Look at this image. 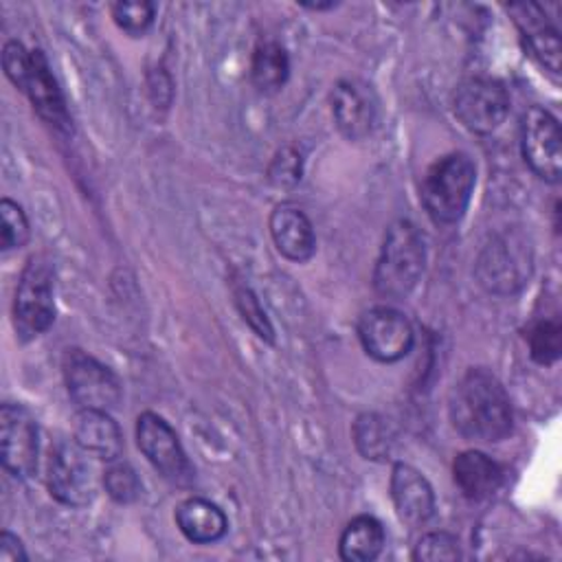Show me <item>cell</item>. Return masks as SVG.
I'll use <instances>...</instances> for the list:
<instances>
[{
  "mask_svg": "<svg viewBox=\"0 0 562 562\" xmlns=\"http://www.w3.org/2000/svg\"><path fill=\"white\" fill-rule=\"evenodd\" d=\"M452 428L472 441L494 443L512 432V404L501 380L487 369H468L450 389Z\"/></svg>",
  "mask_w": 562,
  "mask_h": 562,
  "instance_id": "obj_1",
  "label": "cell"
},
{
  "mask_svg": "<svg viewBox=\"0 0 562 562\" xmlns=\"http://www.w3.org/2000/svg\"><path fill=\"white\" fill-rule=\"evenodd\" d=\"M426 263L424 235L411 220H395L382 239L373 268V288L384 299L408 296Z\"/></svg>",
  "mask_w": 562,
  "mask_h": 562,
  "instance_id": "obj_2",
  "label": "cell"
},
{
  "mask_svg": "<svg viewBox=\"0 0 562 562\" xmlns=\"http://www.w3.org/2000/svg\"><path fill=\"white\" fill-rule=\"evenodd\" d=\"M476 182L474 160L463 151L437 158L424 173L419 198L435 224H454L463 217Z\"/></svg>",
  "mask_w": 562,
  "mask_h": 562,
  "instance_id": "obj_3",
  "label": "cell"
},
{
  "mask_svg": "<svg viewBox=\"0 0 562 562\" xmlns=\"http://www.w3.org/2000/svg\"><path fill=\"white\" fill-rule=\"evenodd\" d=\"M533 270V250L529 239L518 228H505L490 237L481 248L474 274L476 281L492 294H514L518 292Z\"/></svg>",
  "mask_w": 562,
  "mask_h": 562,
  "instance_id": "obj_4",
  "label": "cell"
},
{
  "mask_svg": "<svg viewBox=\"0 0 562 562\" xmlns=\"http://www.w3.org/2000/svg\"><path fill=\"white\" fill-rule=\"evenodd\" d=\"M55 272L46 257H29L13 296V327L20 340H33L55 321Z\"/></svg>",
  "mask_w": 562,
  "mask_h": 562,
  "instance_id": "obj_5",
  "label": "cell"
},
{
  "mask_svg": "<svg viewBox=\"0 0 562 562\" xmlns=\"http://www.w3.org/2000/svg\"><path fill=\"white\" fill-rule=\"evenodd\" d=\"M61 373L70 400L79 408L112 411L119 406L123 389L116 373L83 349L70 347L61 358Z\"/></svg>",
  "mask_w": 562,
  "mask_h": 562,
  "instance_id": "obj_6",
  "label": "cell"
},
{
  "mask_svg": "<svg viewBox=\"0 0 562 562\" xmlns=\"http://www.w3.org/2000/svg\"><path fill=\"white\" fill-rule=\"evenodd\" d=\"M46 485L55 501L68 507H86L97 496V476L86 450L72 441H57L48 450Z\"/></svg>",
  "mask_w": 562,
  "mask_h": 562,
  "instance_id": "obj_7",
  "label": "cell"
},
{
  "mask_svg": "<svg viewBox=\"0 0 562 562\" xmlns=\"http://www.w3.org/2000/svg\"><path fill=\"white\" fill-rule=\"evenodd\" d=\"M452 112L474 134H490L509 112L507 88L492 77L463 79L452 94Z\"/></svg>",
  "mask_w": 562,
  "mask_h": 562,
  "instance_id": "obj_8",
  "label": "cell"
},
{
  "mask_svg": "<svg viewBox=\"0 0 562 562\" xmlns=\"http://www.w3.org/2000/svg\"><path fill=\"white\" fill-rule=\"evenodd\" d=\"M520 151L529 169L544 182H560L562 176V132L558 119L531 105L520 119Z\"/></svg>",
  "mask_w": 562,
  "mask_h": 562,
  "instance_id": "obj_9",
  "label": "cell"
},
{
  "mask_svg": "<svg viewBox=\"0 0 562 562\" xmlns=\"http://www.w3.org/2000/svg\"><path fill=\"white\" fill-rule=\"evenodd\" d=\"M136 443L145 459L171 483L187 485L193 481V465L176 430L156 413L145 411L136 419Z\"/></svg>",
  "mask_w": 562,
  "mask_h": 562,
  "instance_id": "obj_10",
  "label": "cell"
},
{
  "mask_svg": "<svg viewBox=\"0 0 562 562\" xmlns=\"http://www.w3.org/2000/svg\"><path fill=\"white\" fill-rule=\"evenodd\" d=\"M40 430L35 417L13 402L0 406V461L15 479H29L37 470Z\"/></svg>",
  "mask_w": 562,
  "mask_h": 562,
  "instance_id": "obj_11",
  "label": "cell"
},
{
  "mask_svg": "<svg viewBox=\"0 0 562 562\" xmlns=\"http://www.w3.org/2000/svg\"><path fill=\"white\" fill-rule=\"evenodd\" d=\"M358 338L373 360L397 362L411 351L415 334L402 312L378 305L360 314Z\"/></svg>",
  "mask_w": 562,
  "mask_h": 562,
  "instance_id": "obj_12",
  "label": "cell"
},
{
  "mask_svg": "<svg viewBox=\"0 0 562 562\" xmlns=\"http://www.w3.org/2000/svg\"><path fill=\"white\" fill-rule=\"evenodd\" d=\"M331 114L338 132L349 140L367 138L378 125V94L362 79H340L331 90Z\"/></svg>",
  "mask_w": 562,
  "mask_h": 562,
  "instance_id": "obj_13",
  "label": "cell"
},
{
  "mask_svg": "<svg viewBox=\"0 0 562 562\" xmlns=\"http://www.w3.org/2000/svg\"><path fill=\"white\" fill-rule=\"evenodd\" d=\"M20 90L29 97L33 110L48 127L59 134H72V119L66 108V99L53 77L46 55L40 48H31L29 53V66Z\"/></svg>",
  "mask_w": 562,
  "mask_h": 562,
  "instance_id": "obj_14",
  "label": "cell"
},
{
  "mask_svg": "<svg viewBox=\"0 0 562 562\" xmlns=\"http://www.w3.org/2000/svg\"><path fill=\"white\" fill-rule=\"evenodd\" d=\"M391 498L402 522L419 527L435 514V492L428 479L408 463H395L391 470Z\"/></svg>",
  "mask_w": 562,
  "mask_h": 562,
  "instance_id": "obj_15",
  "label": "cell"
},
{
  "mask_svg": "<svg viewBox=\"0 0 562 562\" xmlns=\"http://www.w3.org/2000/svg\"><path fill=\"white\" fill-rule=\"evenodd\" d=\"M507 11L514 15V22L525 40L529 53L551 72H560V33L558 26L547 18L544 9L533 2L509 4Z\"/></svg>",
  "mask_w": 562,
  "mask_h": 562,
  "instance_id": "obj_16",
  "label": "cell"
},
{
  "mask_svg": "<svg viewBox=\"0 0 562 562\" xmlns=\"http://www.w3.org/2000/svg\"><path fill=\"white\" fill-rule=\"evenodd\" d=\"M270 235L277 250L296 263L307 261L316 250V237L307 215L294 204H279L270 213Z\"/></svg>",
  "mask_w": 562,
  "mask_h": 562,
  "instance_id": "obj_17",
  "label": "cell"
},
{
  "mask_svg": "<svg viewBox=\"0 0 562 562\" xmlns=\"http://www.w3.org/2000/svg\"><path fill=\"white\" fill-rule=\"evenodd\" d=\"M72 439L88 454L114 461L123 452V435L119 424L99 408H79L72 422Z\"/></svg>",
  "mask_w": 562,
  "mask_h": 562,
  "instance_id": "obj_18",
  "label": "cell"
},
{
  "mask_svg": "<svg viewBox=\"0 0 562 562\" xmlns=\"http://www.w3.org/2000/svg\"><path fill=\"white\" fill-rule=\"evenodd\" d=\"M452 479L470 501L492 496L503 483V468L481 450H463L452 461Z\"/></svg>",
  "mask_w": 562,
  "mask_h": 562,
  "instance_id": "obj_19",
  "label": "cell"
},
{
  "mask_svg": "<svg viewBox=\"0 0 562 562\" xmlns=\"http://www.w3.org/2000/svg\"><path fill=\"white\" fill-rule=\"evenodd\" d=\"M173 520L180 529V533L195 542V544H211L217 542L220 538H224L226 529H228V520L224 516V512L200 496H191L187 501H182L176 507Z\"/></svg>",
  "mask_w": 562,
  "mask_h": 562,
  "instance_id": "obj_20",
  "label": "cell"
},
{
  "mask_svg": "<svg viewBox=\"0 0 562 562\" xmlns=\"http://www.w3.org/2000/svg\"><path fill=\"white\" fill-rule=\"evenodd\" d=\"M386 542L384 527L378 518L362 514L347 522L338 540V553L347 562H371L375 560Z\"/></svg>",
  "mask_w": 562,
  "mask_h": 562,
  "instance_id": "obj_21",
  "label": "cell"
},
{
  "mask_svg": "<svg viewBox=\"0 0 562 562\" xmlns=\"http://www.w3.org/2000/svg\"><path fill=\"white\" fill-rule=\"evenodd\" d=\"M290 75L285 48L274 40H261L250 57V81L259 92L279 90Z\"/></svg>",
  "mask_w": 562,
  "mask_h": 562,
  "instance_id": "obj_22",
  "label": "cell"
},
{
  "mask_svg": "<svg viewBox=\"0 0 562 562\" xmlns=\"http://www.w3.org/2000/svg\"><path fill=\"white\" fill-rule=\"evenodd\" d=\"M353 441L364 459L382 461L391 454L395 432H393L389 419H384L375 413H364L353 424Z\"/></svg>",
  "mask_w": 562,
  "mask_h": 562,
  "instance_id": "obj_23",
  "label": "cell"
},
{
  "mask_svg": "<svg viewBox=\"0 0 562 562\" xmlns=\"http://www.w3.org/2000/svg\"><path fill=\"white\" fill-rule=\"evenodd\" d=\"M529 353L538 364H553L562 351V327L555 318H542L529 325L527 334Z\"/></svg>",
  "mask_w": 562,
  "mask_h": 562,
  "instance_id": "obj_24",
  "label": "cell"
},
{
  "mask_svg": "<svg viewBox=\"0 0 562 562\" xmlns=\"http://www.w3.org/2000/svg\"><path fill=\"white\" fill-rule=\"evenodd\" d=\"M154 15H156V4L147 0H121L112 4L114 24L132 37L145 35L147 29L154 24Z\"/></svg>",
  "mask_w": 562,
  "mask_h": 562,
  "instance_id": "obj_25",
  "label": "cell"
},
{
  "mask_svg": "<svg viewBox=\"0 0 562 562\" xmlns=\"http://www.w3.org/2000/svg\"><path fill=\"white\" fill-rule=\"evenodd\" d=\"M103 485H105L108 496L116 503H134L143 490L136 470L130 463L116 461V459L103 472Z\"/></svg>",
  "mask_w": 562,
  "mask_h": 562,
  "instance_id": "obj_26",
  "label": "cell"
},
{
  "mask_svg": "<svg viewBox=\"0 0 562 562\" xmlns=\"http://www.w3.org/2000/svg\"><path fill=\"white\" fill-rule=\"evenodd\" d=\"M233 296H235V305L244 318V323L266 342H274V329L257 299V294L248 288V285H235L233 290Z\"/></svg>",
  "mask_w": 562,
  "mask_h": 562,
  "instance_id": "obj_27",
  "label": "cell"
},
{
  "mask_svg": "<svg viewBox=\"0 0 562 562\" xmlns=\"http://www.w3.org/2000/svg\"><path fill=\"white\" fill-rule=\"evenodd\" d=\"M0 217H2V231H0L2 250L22 248L29 241V235H31L29 220H26L22 206L18 202L9 200V198H2Z\"/></svg>",
  "mask_w": 562,
  "mask_h": 562,
  "instance_id": "obj_28",
  "label": "cell"
},
{
  "mask_svg": "<svg viewBox=\"0 0 562 562\" xmlns=\"http://www.w3.org/2000/svg\"><path fill=\"white\" fill-rule=\"evenodd\" d=\"M459 558H461L459 540L448 531H432L422 536L413 551V560H422V562H452Z\"/></svg>",
  "mask_w": 562,
  "mask_h": 562,
  "instance_id": "obj_29",
  "label": "cell"
},
{
  "mask_svg": "<svg viewBox=\"0 0 562 562\" xmlns=\"http://www.w3.org/2000/svg\"><path fill=\"white\" fill-rule=\"evenodd\" d=\"M303 160L294 147H281L268 167V180L279 189H290L301 180Z\"/></svg>",
  "mask_w": 562,
  "mask_h": 562,
  "instance_id": "obj_30",
  "label": "cell"
},
{
  "mask_svg": "<svg viewBox=\"0 0 562 562\" xmlns=\"http://www.w3.org/2000/svg\"><path fill=\"white\" fill-rule=\"evenodd\" d=\"M29 53L24 48L22 42L18 40H9L2 48V68H4V75L7 79L20 90L22 88V81H24V75H26V66H29Z\"/></svg>",
  "mask_w": 562,
  "mask_h": 562,
  "instance_id": "obj_31",
  "label": "cell"
},
{
  "mask_svg": "<svg viewBox=\"0 0 562 562\" xmlns=\"http://www.w3.org/2000/svg\"><path fill=\"white\" fill-rule=\"evenodd\" d=\"M0 562H26L24 544L11 531L0 533Z\"/></svg>",
  "mask_w": 562,
  "mask_h": 562,
  "instance_id": "obj_32",
  "label": "cell"
}]
</instances>
